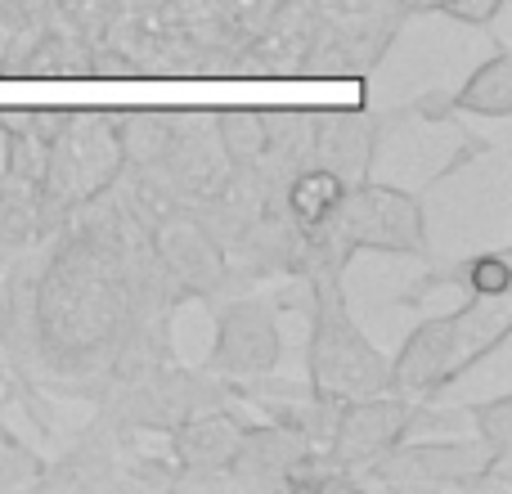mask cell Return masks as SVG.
<instances>
[{"label":"cell","mask_w":512,"mask_h":494,"mask_svg":"<svg viewBox=\"0 0 512 494\" xmlns=\"http://www.w3.org/2000/svg\"><path fill=\"white\" fill-rule=\"evenodd\" d=\"M122 144H117L108 113H68L50 144H45V176L36 194V212L68 216L95 203L122 171Z\"/></svg>","instance_id":"cell-4"},{"label":"cell","mask_w":512,"mask_h":494,"mask_svg":"<svg viewBox=\"0 0 512 494\" xmlns=\"http://www.w3.org/2000/svg\"><path fill=\"white\" fill-rule=\"evenodd\" d=\"M346 189H351V185H346L337 171H328V167H306L301 176H292V185H288V216H292V225H297L301 234L324 230V225L337 216V207H342Z\"/></svg>","instance_id":"cell-14"},{"label":"cell","mask_w":512,"mask_h":494,"mask_svg":"<svg viewBox=\"0 0 512 494\" xmlns=\"http://www.w3.org/2000/svg\"><path fill=\"white\" fill-rule=\"evenodd\" d=\"M468 414L477 418V441L490 450V459L508 468V459H512V396L481 400V405H472Z\"/></svg>","instance_id":"cell-19"},{"label":"cell","mask_w":512,"mask_h":494,"mask_svg":"<svg viewBox=\"0 0 512 494\" xmlns=\"http://www.w3.org/2000/svg\"><path fill=\"white\" fill-rule=\"evenodd\" d=\"M378 122L364 113H333V117H319V135H315V149H319V167L337 171L346 185H360L364 171L373 162V144H378Z\"/></svg>","instance_id":"cell-12"},{"label":"cell","mask_w":512,"mask_h":494,"mask_svg":"<svg viewBox=\"0 0 512 494\" xmlns=\"http://www.w3.org/2000/svg\"><path fill=\"white\" fill-rule=\"evenodd\" d=\"M243 418L225 414V409H203V414H189L171 427V454L185 472L207 477V472H225L243 441Z\"/></svg>","instance_id":"cell-10"},{"label":"cell","mask_w":512,"mask_h":494,"mask_svg":"<svg viewBox=\"0 0 512 494\" xmlns=\"http://www.w3.org/2000/svg\"><path fill=\"white\" fill-rule=\"evenodd\" d=\"M490 472H504V463L490 459L481 441H427L409 445L400 441L391 454H382L369 468L373 481H391V486H486Z\"/></svg>","instance_id":"cell-8"},{"label":"cell","mask_w":512,"mask_h":494,"mask_svg":"<svg viewBox=\"0 0 512 494\" xmlns=\"http://www.w3.org/2000/svg\"><path fill=\"white\" fill-rule=\"evenodd\" d=\"M306 454H310V445L283 423L243 427V441L225 472H230V481H243V486H283L288 472Z\"/></svg>","instance_id":"cell-11"},{"label":"cell","mask_w":512,"mask_h":494,"mask_svg":"<svg viewBox=\"0 0 512 494\" xmlns=\"http://www.w3.org/2000/svg\"><path fill=\"white\" fill-rule=\"evenodd\" d=\"M459 283L472 292V297H508L512 288V265L504 252H486L477 261H468L459 270Z\"/></svg>","instance_id":"cell-20"},{"label":"cell","mask_w":512,"mask_h":494,"mask_svg":"<svg viewBox=\"0 0 512 494\" xmlns=\"http://www.w3.org/2000/svg\"><path fill=\"white\" fill-rule=\"evenodd\" d=\"M131 315V274L122 247L104 230L68 234L45 256L36 283V346L54 369H86L117 342Z\"/></svg>","instance_id":"cell-1"},{"label":"cell","mask_w":512,"mask_h":494,"mask_svg":"<svg viewBox=\"0 0 512 494\" xmlns=\"http://www.w3.org/2000/svg\"><path fill=\"white\" fill-rule=\"evenodd\" d=\"M512 306L508 297H472L468 306L450 310V315L423 319L414 333L405 337L391 364V391L400 396H436L450 387L459 373H468L477 360L508 342Z\"/></svg>","instance_id":"cell-2"},{"label":"cell","mask_w":512,"mask_h":494,"mask_svg":"<svg viewBox=\"0 0 512 494\" xmlns=\"http://www.w3.org/2000/svg\"><path fill=\"white\" fill-rule=\"evenodd\" d=\"M333 234V243H342V256L373 247V252H409L423 256L427 252V225H423V207L414 194L391 185H360L346 189L337 216L324 225Z\"/></svg>","instance_id":"cell-5"},{"label":"cell","mask_w":512,"mask_h":494,"mask_svg":"<svg viewBox=\"0 0 512 494\" xmlns=\"http://www.w3.org/2000/svg\"><path fill=\"white\" fill-rule=\"evenodd\" d=\"M36 230H41V212H36V189L5 180V185H0V243L23 247Z\"/></svg>","instance_id":"cell-18"},{"label":"cell","mask_w":512,"mask_h":494,"mask_svg":"<svg viewBox=\"0 0 512 494\" xmlns=\"http://www.w3.org/2000/svg\"><path fill=\"white\" fill-rule=\"evenodd\" d=\"M459 113H477V117H508L512 113V54L495 50L454 95Z\"/></svg>","instance_id":"cell-15"},{"label":"cell","mask_w":512,"mask_h":494,"mask_svg":"<svg viewBox=\"0 0 512 494\" xmlns=\"http://www.w3.org/2000/svg\"><path fill=\"white\" fill-rule=\"evenodd\" d=\"M441 14H450V18H459V23H477V27H486L490 18L499 14V5L504 0H432Z\"/></svg>","instance_id":"cell-21"},{"label":"cell","mask_w":512,"mask_h":494,"mask_svg":"<svg viewBox=\"0 0 512 494\" xmlns=\"http://www.w3.org/2000/svg\"><path fill=\"white\" fill-rule=\"evenodd\" d=\"M279 360H283V337H279L274 301L239 297L230 306H221L207 369L221 373V378L248 382V378H270L279 369Z\"/></svg>","instance_id":"cell-7"},{"label":"cell","mask_w":512,"mask_h":494,"mask_svg":"<svg viewBox=\"0 0 512 494\" xmlns=\"http://www.w3.org/2000/svg\"><path fill=\"white\" fill-rule=\"evenodd\" d=\"M432 423L423 405H414V396H360V400H346L337 409V427H333V441H328V463L337 468H373L382 454H391L400 441H409L414 427Z\"/></svg>","instance_id":"cell-6"},{"label":"cell","mask_w":512,"mask_h":494,"mask_svg":"<svg viewBox=\"0 0 512 494\" xmlns=\"http://www.w3.org/2000/svg\"><path fill=\"white\" fill-rule=\"evenodd\" d=\"M342 270L333 265H315L310 270V288H315V328H310V391L319 400H346L378 396L391 391V364L382 360V351L355 328V319L346 315L342 297Z\"/></svg>","instance_id":"cell-3"},{"label":"cell","mask_w":512,"mask_h":494,"mask_svg":"<svg viewBox=\"0 0 512 494\" xmlns=\"http://www.w3.org/2000/svg\"><path fill=\"white\" fill-rule=\"evenodd\" d=\"M153 252H158L162 270L189 292H216L225 283V252L194 216L171 212L153 230Z\"/></svg>","instance_id":"cell-9"},{"label":"cell","mask_w":512,"mask_h":494,"mask_svg":"<svg viewBox=\"0 0 512 494\" xmlns=\"http://www.w3.org/2000/svg\"><path fill=\"white\" fill-rule=\"evenodd\" d=\"M256 32H261L256 36V68L283 72L306 59L310 41H315V18H310V9L301 0H283Z\"/></svg>","instance_id":"cell-13"},{"label":"cell","mask_w":512,"mask_h":494,"mask_svg":"<svg viewBox=\"0 0 512 494\" xmlns=\"http://www.w3.org/2000/svg\"><path fill=\"white\" fill-rule=\"evenodd\" d=\"M216 140L225 149V162L252 167L270 153V113H221L216 117Z\"/></svg>","instance_id":"cell-17"},{"label":"cell","mask_w":512,"mask_h":494,"mask_svg":"<svg viewBox=\"0 0 512 494\" xmlns=\"http://www.w3.org/2000/svg\"><path fill=\"white\" fill-rule=\"evenodd\" d=\"M117 144H122V162L149 167V162L167 158L171 140H176V117L167 113H122L113 117Z\"/></svg>","instance_id":"cell-16"}]
</instances>
